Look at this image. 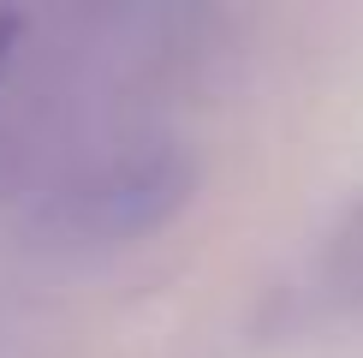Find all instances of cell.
<instances>
[{
    "mask_svg": "<svg viewBox=\"0 0 363 358\" xmlns=\"http://www.w3.org/2000/svg\"><path fill=\"white\" fill-rule=\"evenodd\" d=\"M18 36H24V18L18 12H0V78H6L12 54H18Z\"/></svg>",
    "mask_w": 363,
    "mask_h": 358,
    "instance_id": "cell-2",
    "label": "cell"
},
{
    "mask_svg": "<svg viewBox=\"0 0 363 358\" xmlns=\"http://www.w3.org/2000/svg\"><path fill=\"white\" fill-rule=\"evenodd\" d=\"M185 191H191V168L179 156L125 161L101 185H89V221L108 239H131V233H149L155 221H167L185 203Z\"/></svg>",
    "mask_w": 363,
    "mask_h": 358,
    "instance_id": "cell-1",
    "label": "cell"
}]
</instances>
